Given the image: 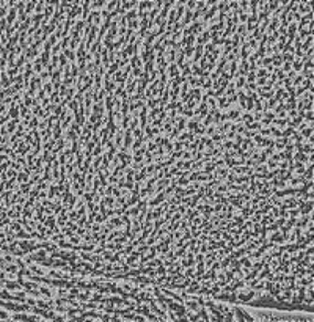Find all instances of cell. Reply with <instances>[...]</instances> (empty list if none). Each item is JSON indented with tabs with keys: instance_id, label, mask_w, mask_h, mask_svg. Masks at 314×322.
Listing matches in <instances>:
<instances>
[{
	"instance_id": "6da1fadb",
	"label": "cell",
	"mask_w": 314,
	"mask_h": 322,
	"mask_svg": "<svg viewBox=\"0 0 314 322\" xmlns=\"http://www.w3.org/2000/svg\"><path fill=\"white\" fill-rule=\"evenodd\" d=\"M0 88H5L2 85V82H0ZM8 110H10L8 104L5 102V99L2 96H0V201L3 200L5 193H7L3 190V182H5V179H7V175H5V164L8 162V157H10L7 154L8 146H5V143H7V138L5 137H8L7 135V124L11 121V116L8 113ZM2 214H3V211L0 209V215Z\"/></svg>"
},
{
	"instance_id": "7a4b0ae2",
	"label": "cell",
	"mask_w": 314,
	"mask_h": 322,
	"mask_svg": "<svg viewBox=\"0 0 314 322\" xmlns=\"http://www.w3.org/2000/svg\"><path fill=\"white\" fill-rule=\"evenodd\" d=\"M209 40H211V33H209L207 30H204L203 33H200V35H198L196 43H198V46H204V44L209 43Z\"/></svg>"
},
{
	"instance_id": "3957f363",
	"label": "cell",
	"mask_w": 314,
	"mask_h": 322,
	"mask_svg": "<svg viewBox=\"0 0 314 322\" xmlns=\"http://www.w3.org/2000/svg\"><path fill=\"white\" fill-rule=\"evenodd\" d=\"M163 200H167L165 198V195H163V192H160L157 197H154L151 201H148V204H149L151 208H154V206H159V204H162L163 203Z\"/></svg>"
},
{
	"instance_id": "277c9868",
	"label": "cell",
	"mask_w": 314,
	"mask_h": 322,
	"mask_svg": "<svg viewBox=\"0 0 314 322\" xmlns=\"http://www.w3.org/2000/svg\"><path fill=\"white\" fill-rule=\"evenodd\" d=\"M273 124L278 126L280 129H284V127H288L286 124H289V120H288V116H286V118H275V120H273ZM275 126H273V127H275Z\"/></svg>"
},
{
	"instance_id": "5b68a950",
	"label": "cell",
	"mask_w": 314,
	"mask_h": 322,
	"mask_svg": "<svg viewBox=\"0 0 314 322\" xmlns=\"http://www.w3.org/2000/svg\"><path fill=\"white\" fill-rule=\"evenodd\" d=\"M233 94H236V85H234V82H228L226 88H225V96L229 98Z\"/></svg>"
},
{
	"instance_id": "8992f818",
	"label": "cell",
	"mask_w": 314,
	"mask_h": 322,
	"mask_svg": "<svg viewBox=\"0 0 314 322\" xmlns=\"http://www.w3.org/2000/svg\"><path fill=\"white\" fill-rule=\"evenodd\" d=\"M200 283L198 281H190V285L187 286V292L189 294H193V292H200Z\"/></svg>"
},
{
	"instance_id": "52a82bcc",
	"label": "cell",
	"mask_w": 314,
	"mask_h": 322,
	"mask_svg": "<svg viewBox=\"0 0 314 322\" xmlns=\"http://www.w3.org/2000/svg\"><path fill=\"white\" fill-rule=\"evenodd\" d=\"M168 77H171V79H174V77H178L179 76V69H178V66H176L174 63H170V68H168Z\"/></svg>"
},
{
	"instance_id": "ba28073f",
	"label": "cell",
	"mask_w": 314,
	"mask_h": 322,
	"mask_svg": "<svg viewBox=\"0 0 314 322\" xmlns=\"http://www.w3.org/2000/svg\"><path fill=\"white\" fill-rule=\"evenodd\" d=\"M234 79H236V82H234L236 88H245V85H247V82H245V77H242V76H236Z\"/></svg>"
},
{
	"instance_id": "9c48e42d",
	"label": "cell",
	"mask_w": 314,
	"mask_h": 322,
	"mask_svg": "<svg viewBox=\"0 0 314 322\" xmlns=\"http://www.w3.org/2000/svg\"><path fill=\"white\" fill-rule=\"evenodd\" d=\"M273 145L277 146V149H283L286 145H288V138H277L273 142Z\"/></svg>"
},
{
	"instance_id": "30bf717a",
	"label": "cell",
	"mask_w": 314,
	"mask_h": 322,
	"mask_svg": "<svg viewBox=\"0 0 314 322\" xmlns=\"http://www.w3.org/2000/svg\"><path fill=\"white\" fill-rule=\"evenodd\" d=\"M291 66H292V71L294 73H299V71H302V68H303V63L300 62V60H295L294 58V62L291 63Z\"/></svg>"
},
{
	"instance_id": "8fae6325",
	"label": "cell",
	"mask_w": 314,
	"mask_h": 322,
	"mask_svg": "<svg viewBox=\"0 0 314 322\" xmlns=\"http://www.w3.org/2000/svg\"><path fill=\"white\" fill-rule=\"evenodd\" d=\"M101 203L104 204V206L113 208V206H115V198H113V197H105V198H104V200H102Z\"/></svg>"
},
{
	"instance_id": "7c38bea8",
	"label": "cell",
	"mask_w": 314,
	"mask_h": 322,
	"mask_svg": "<svg viewBox=\"0 0 314 322\" xmlns=\"http://www.w3.org/2000/svg\"><path fill=\"white\" fill-rule=\"evenodd\" d=\"M148 105H146V109H156V105L159 104V99H156V98H149L148 99V102H146Z\"/></svg>"
},
{
	"instance_id": "4fadbf2b",
	"label": "cell",
	"mask_w": 314,
	"mask_h": 322,
	"mask_svg": "<svg viewBox=\"0 0 314 322\" xmlns=\"http://www.w3.org/2000/svg\"><path fill=\"white\" fill-rule=\"evenodd\" d=\"M245 82H256V71H250V73H247V77H245Z\"/></svg>"
},
{
	"instance_id": "5bb4252c",
	"label": "cell",
	"mask_w": 314,
	"mask_h": 322,
	"mask_svg": "<svg viewBox=\"0 0 314 322\" xmlns=\"http://www.w3.org/2000/svg\"><path fill=\"white\" fill-rule=\"evenodd\" d=\"M193 52H195V47H189V46H187V47L184 49V57L193 58Z\"/></svg>"
},
{
	"instance_id": "9a60e30c",
	"label": "cell",
	"mask_w": 314,
	"mask_h": 322,
	"mask_svg": "<svg viewBox=\"0 0 314 322\" xmlns=\"http://www.w3.org/2000/svg\"><path fill=\"white\" fill-rule=\"evenodd\" d=\"M63 55H64V57H69V58H71V62H72V63L75 62V54H74L72 51H69V49H64Z\"/></svg>"
},
{
	"instance_id": "2e32d148",
	"label": "cell",
	"mask_w": 314,
	"mask_h": 322,
	"mask_svg": "<svg viewBox=\"0 0 314 322\" xmlns=\"http://www.w3.org/2000/svg\"><path fill=\"white\" fill-rule=\"evenodd\" d=\"M206 135H214L217 132V126L215 124H212V126H209V127H206Z\"/></svg>"
},
{
	"instance_id": "e0dca14e",
	"label": "cell",
	"mask_w": 314,
	"mask_h": 322,
	"mask_svg": "<svg viewBox=\"0 0 314 322\" xmlns=\"http://www.w3.org/2000/svg\"><path fill=\"white\" fill-rule=\"evenodd\" d=\"M256 76H258L256 79H259V77H267V76H269V74H267V69H266V68H259V69L256 71Z\"/></svg>"
},
{
	"instance_id": "ac0fdd59",
	"label": "cell",
	"mask_w": 314,
	"mask_h": 322,
	"mask_svg": "<svg viewBox=\"0 0 314 322\" xmlns=\"http://www.w3.org/2000/svg\"><path fill=\"white\" fill-rule=\"evenodd\" d=\"M104 220H107V217L104 214H96V217H94V223H101V222H104Z\"/></svg>"
},
{
	"instance_id": "d6986e66",
	"label": "cell",
	"mask_w": 314,
	"mask_h": 322,
	"mask_svg": "<svg viewBox=\"0 0 314 322\" xmlns=\"http://www.w3.org/2000/svg\"><path fill=\"white\" fill-rule=\"evenodd\" d=\"M187 127H189V131H195V127L198 126V123H195L193 120H190V121H187V124H185Z\"/></svg>"
},
{
	"instance_id": "ffe728a7",
	"label": "cell",
	"mask_w": 314,
	"mask_h": 322,
	"mask_svg": "<svg viewBox=\"0 0 314 322\" xmlns=\"http://www.w3.org/2000/svg\"><path fill=\"white\" fill-rule=\"evenodd\" d=\"M270 132H272V134H273L275 137H277V138H283V137H281V132H280V131L277 129V127L270 126Z\"/></svg>"
},
{
	"instance_id": "44dd1931",
	"label": "cell",
	"mask_w": 314,
	"mask_h": 322,
	"mask_svg": "<svg viewBox=\"0 0 314 322\" xmlns=\"http://www.w3.org/2000/svg\"><path fill=\"white\" fill-rule=\"evenodd\" d=\"M255 171L256 173H267V167L266 165H258L255 168Z\"/></svg>"
},
{
	"instance_id": "7402d4cb",
	"label": "cell",
	"mask_w": 314,
	"mask_h": 322,
	"mask_svg": "<svg viewBox=\"0 0 314 322\" xmlns=\"http://www.w3.org/2000/svg\"><path fill=\"white\" fill-rule=\"evenodd\" d=\"M68 104H69V109H71V110H72V112L75 113V112H77V102L74 101V99H71V101H69Z\"/></svg>"
},
{
	"instance_id": "603a6c76",
	"label": "cell",
	"mask_w": 314,
	"mask_h": 322,
	"mask_svg": "<svg viewBox=\"0 0 314 322\" xmlns=\"http://www.w3.org/2000/svg\"><path fill=\"white\" fill-rule=\"evenodd\" d=\"M281 71H283L284 74H286V73H289V71H292V66H291V63H284V65H283V69H281Z\"/></svg>"
},
{
	"instance_id": "cb8c5ba5",
	"label": "cell",
	"mask_w": 314,
	"mask_h": 322,
	"mask_svg": "<svg viewBox=\"0 0 314 322\" xmlns=\"http://www.w3.org/2000/svg\"><path fill=\"white\" fill-rule=\"evenodd\" d=\"M259 132H261V134H259L261 137H262V135H270V129H267V127H261Z\"/></svg>"
},
{
	"instance_id": "d4e9b609",
	"label": "cell",
	"mask_w": 314,
	"mask_h": 322,
	"mask_svg": "<svg viewBox=\"0 0 314 322\" xmlns=\"http://www.w3.org/2000/svg\"><path fill=\"white\" fill-rule=\"evenodd\" d=\"M253 138H255V142L258 143V145H262V140H264V138H262V137H261L259 134H256V135L253 137Z\"/></svg>"
},
{
	"instance_id": "484cf974",
	"label": "cell",
	"mask_w": 314,
	"mask_h": 322,
	"mask_svg": "<svg viewBox=\"0 0 314 322\" xmlns=\"http://www.w3.org/2000/svg\"><path fill=\"white\" fill-rule=\"evenodd\" d=\"M108 181H110V184H116V182H118V179L115 176H112V175L108 176Z\"/></svg>"
}]
</instances>
